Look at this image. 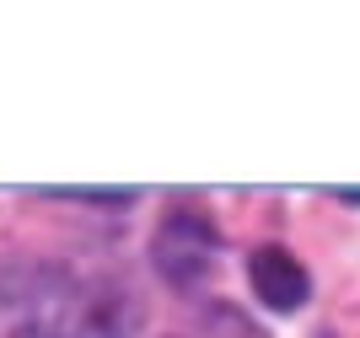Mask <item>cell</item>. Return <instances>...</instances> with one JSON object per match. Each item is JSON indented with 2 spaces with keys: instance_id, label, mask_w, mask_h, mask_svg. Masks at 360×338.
<instances>
[{
  "instance_id": "cell-1",
  "label": "cell",
  "mask_w": 360,
  "mask_h": 338,
  "mask_svg": "<svg viewBox=\"0 0 360 338\" xmlns=\"http://www.w3.org/2000/svg\"><path fill=\"white\" fill-rule=\"evenodd\" d=\"M91 274L65 264L11 258L0 264V338H75Z\"/></svg>"
},
{
  "instance_id": "cell-2",
  "label": "cell",
  "mask_w": 360,
  "mask_h": 338,
  "mask_svg": "<svg viewBox=\"0 0 360 338\" xmlns=\"http://www.w3.org/2000/svg\"><path fill=\"white\" fill-rule=\"evenodd\" d=\"M215 226L205 209H172L162 226H156V242H150V258L162 268V280L172 290H194V285L210 280L215 268Z\"/></svg>"
},
{
  "instance_id": "cell-3",
  "label": "cell",
  "mask_w": 360,
  "mask_h": 338,
  "mask_svg": "<svg viewBox=\"0 0 360 338\" xmlns=\"http://www.w3.org/2000/svg\"><path fill=\"white\" fill-rule=\"evenodd\" d=\"M248 280H253V295L269 311H296L312 295V280H307L301 258H290L285 247H258L253 264H248Z\"/></svg>"
}]
</instances>
